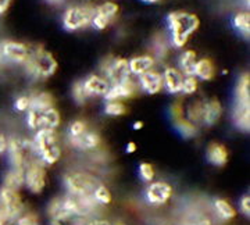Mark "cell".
<instances>
[{"mask_svg": "<svg viewBox=\"0 0 250 225\" xmlns=\"http://www.w3.org/2000/svg\"><path fill=\"white\" fill-rule=\"evenodd\" d=\"M167 25L170 29L171 43L177 49L187 45L189 38L193 35L200 25V20L196 14L188 11H171L167 16Z\"/></svg>", "mask_w": 250, "mask_h": 225, "instance_id": "cell-1", "label": "cell"}, {"mask_svg": "<svg viewBox=\"0 0 250 225\" xmlns=\"http://www.w3.org/2000/svg\"><path fill=\"white\" fill-rule=\"evenodd\" d=\"M36 159L45 165H53L62 157L59 135L53 129H39L32 139Z\"/></svg>", "mask_w": 250, "mask_h": 225, "instance_id": "cell-2", "label": "cell"}, {"mask_svg": "<svg viewBox=\"0 0 250 225\" xmlns=\"http://www.w3.org/2000/svg\"><path fill=\"white\" fill-rule=\"evenodd\" d=\"M27 74L38 81H43L50 77H53L57 71V60L50 52H47L42 46H38L36 49L31 50L28 60L24 64Z\"/></svg>", "mask_w": 250, "mask_h": 225, "instance_id": "cell-3", "label": "cell"}, {"mask_svg": "<svg viewBox=\"0 0 250 225\" xmlns=\"http://www.w3.org/2000/svg\"><path fill=\"white\" fill-rule=\"evenodd\" d=\"M95 7L90 4H75L70 6L62 13V22L64 29L70 32H77L90 27Z\"/></svg>", "mask_w": 250, "mask_h": 225, "instance_id": "cell-4", "label": "cell"}, {"mask_svg": "<svg viewBox=\"0 0 250 225\" xmlns=\"http://www.w3.org/2000/svg\"><path fill=\"white\" fill-rule=\"evenodd\" d=\"M64 188L72 196H92L99 182L93 175L83 171H70L62 177Z\"/></svg>", "mask_w": 250, "mask_h": 225, "instance_id": "cell-5", "label": "cell"}, {"mask_svg": "<svg viewBox=\"0 0 250 225\" xmlns=\"http://www.w3.org/2000/svg\"><path fill=\"white\" fill-rule=\"evenodd\" d=\"M7 156L11 168L24 170L29 162L36 159L32 141L20 139V138H9L7 143Z\"/></svg>", "mask_w": 250, "mask_h": 225, "instance_id": "cell-6", "label": "cell"}, {"mask_svg": "<svg viewBox=\"0 0 250 225\" xmlns=\"http://www.w3.org/2000/svg\"><path fill=\"white\" fill-rule=\"evenodd\" d=\"M27 125L29 129H34V131H39V129L56 131L60 125V113L56 107L46 108V110L28 108Z\"/></svg>", "mask_w": 250, "mask_h": 225, "instance_id": "cell-7", "label": "cell"}, {"mask_svg": "<svg viewBox=\"0 0 250 225\" xmlns=\"http://www.w3.org/2000/svg\"><path fill=\"white\" fill-rule=\"evenodd\" d=\"M100 68L104 74V78L110 83V86L121 83L131 78L128 60L124 57H107L102 61Z\"/></svg>", "mask_w": 250, "mask_h": 225, "instance_id": "cell-8", "label": "cell"}, {"mask_svg": "<svg viewBox=\"0 0 250 225\" xmlns=\"http://www.w3.org/2000/svg\"><path fill=\"white\" fill-rule=\"evenodd\" d=\"M24 186L31 193H42L46 186V165L38 159L27 164L24 168Z\"/></svg>", "mask_w": 250, "mask_h": 225, "instance_id": "cell-9", "label": "cell"}, {"mask_svg": "<svg viewBox=\"0 0 250 225\" xmlns=\"http://www.w3.org/2000/svg\"><path fill=\"white\" fill-rule=\"evenodd\" d=\"M0 207L13 223L25 211V205L20 192L6 186L0 188Z\"/></svg>", "mask_w": 250, "mask_h": 225, "instance_id": "cell-10", "label": "cell"}, {"mask_svg": "<svg viewBox=\"0 0 250 225\" xmlns=\"http://www.w3.org/2000/svg\"><path fill=\"white\" fill-rule=\"evenodd\" d=\"M0 54L3 60L24 65L31 54V49L25 43L18 41H4L0 45Z\"/></svg>", "mask_w": 250, "mask_h": 225, "instance_id": "cell-11", "label": "cell"}, {"mask_svg": "<svg viewBox=\"0 0 250 225\" xmlns=\"http://www.w3.org/2000/svg\"><path fill=\"white\" fill-rule=\"evenodd\" d=\"M120 13V6L114 1H104L98 7H95L93 18H92V27L98 31H103L116 20Z\"/></svg>", "mask_w": 250, "mask_h": 225, "instance_id": "cell-12", "label": "cell"}, {"mask_svg": "<svg viewBox=\"0 0 250 225\" xmlns=\"http://www.w3.org/2000/svg\"><path fill=\"white\" fill-rule=\"evenodd\" d=\"M172 193H174V189L168 182L156 181V182H150V185L147 186V189L145 192V198H146V202L152 206H163L170 202Z\"/></svg>", "mask_w": 250, "mask_h": 225, "instance_id": "cell-13", "label": "cell"}, {"mask_svg": "<svg viewBox=\"0 0 250 225\" xmlns=\"http://www.w3.org/2000/svg\"><path fill=\"white\" fill-rule=\"evenodd\" d=\"M136 90H138V85L135 83L132 78H129V80L121 82V83L111 85L108 88L107 93L104 95V99L107 100V102H111V100L123 102V100L134 98L135 95H136Z\"/></svg>", "mask_w": 250, "mask_h": 225, "instance_id": "cell-14", "label": "cell"}, {"mask_svg": "<svg viewBox=\"0 0 250 225\" xmlns=\"http://www.w3.org/2000/svg\"><path fill=\"white\" fill-rule=\"evenodd\" d=\"M83 88H85V92L89 98H93V96H103L107 93L108 88H110V83L108 81L102 77V75H98V74H90L88 75L83 81Z\"/></svg>", "mask_w": 250, "mask_h": 225, "instance_id": "cell-15", "label": "cell"}, {"mask_svg": "<svg viewBox=\"0 0 250 225\" xmlns=\"http://www.w3.org/2000/svg\"><path fill=\"white\" fill-rule=\"evenodd\" d=\"M138 78H139L138 83H139L141 89L143 92H146L147 95H157L163 89V75H161V72L150 70V71L142 74Z\"/></svg>", "mask_w": 250, "mask_h": 225, "instance_id": "cell-16", "label": "cell"}, {"mask_svg": "<svg viewBox=\"0 0 250 225\" xmlns=\"http://www.w3.org/2000/svg\"><path fill=\"white\" fill-rule=\"evenodd\" d=\"M163 75V88H166L171 95H178L182 90V82H184V75L178 68L174 67H167Z\"/></svg>", "mask_w": 250, "mask_h": 225, "instance_id": "cell-17", "label": "cell"}, {"mask_svg": "<svg viewBox=\"0 0 250 225\" xmlns=\"http://www.w3.org/2000/svg\"><path fill=\"white\" fill-rule=\"evenodd\" d=\"M70 142L74 147L83 150V152H90V150H95L96 147H99V144L102 142L100 135H99L96 131L93 129H86L83 134H81L80 136L70 139Z\"/></svg>", "mask_w": 250, "mask_h": 225, "instance_id": "cell-18", "label": "cell"}, {"mask_svg": "<svg viewBox=\"0 0 250 225\" xmlns=\"http://www.w3.org/2000/svg\"><path fill=\"white\" fill-rule=\"evenodd\" d=\"M228 149L220 142H211L206 149V157L207 162L215 167H224L228 162Z\"/></svg>", "mask_w": 250, "mask_h": 225, "instance_id": "cell-19", "label": "cell"}, {"mask_svg": "<svg viewBox=\"0 0 250 225\" xmlns=\"http://www.w3.org/2000/svg\"><path fill=\"white\" fill-rule=\"evenodd\" d=\"M221 116H223V104L220 103V100H206L205 106H203L202 124H205L207 126L214 125V124H217L220 121Z\"/></svg>", "mask_w": 250, "mask_h": 225, "instance_id": "cell-20", "label": "cell"}, {"mask_svg": "<svg viewBox=\"0 0 250 225\" xmlns=\"http://www.w3.org/2000/svg\"><path fill=\"white\" fill-rule=\"evenodd\" d=\"M154 57L150 54H141V56H135L131 60H128V67H129V72L131 75H136L141 77L145 72L150 71L154 67Z\"/></svg>", "mask_w": 250, "mask_h": 225, "instance_id": "cell-21", "label": "cell"}, {"mask_svg": "<svg viewBox=\"0 0 250 225\" xmlns=\"http://www.w3.org/2000/svg\"><path fill=\"white\" fill-rule=\"evenodd\" d=\"M235 104L236 106H250V75L243 72L235 88Z\"/></svg>", "mask_w": 250, "mask_h": 225, "instance_id": "cell-22", "label": "cell"}, {"mask_svg": "<svg viewBox=\"0 0 250 225\" xmlns=\"http://www.w3.org/2000/svg\"><path fill=\"white\" fill-rule=\"evenodd\" d=\"M232 121L242 132H249L250 129V106H233Z\"/></svg>", "mask_w": 250, "mask_h": 225, "instance_id": "cell-23", "label": "cell"}, {"mask_svg": "<svg viewBox=\"0 0 250 225\" xmlns=\"http://www.w3.org/2000/svg\"><path fill=\"white\" fill-rule=\"evenodd\" d=\"M193 77L202 81H210L214 77V64L210 59H200L197 60L193 68Z\"/></svg>", "mask_w": 250, "mask_h": 225, "instance_id": "cell-24", "label": "cell"}, {"mask_svg": "<svg viewBox=\"0 0 250 225\" xmlns=\"http://www.w3.org/2000/svg\"><path fill=\"white\" fill-rule=\"evenodd\" d=\"M213 207L217 217L223 221H231L236 216V210L233 208V206L225 199L217 198L213 202Z\"/></svg>", "mask_w": 250, "mask_h": 225, "instance_id": "cell-25", "label": "cell"}, {"mask_svg": "<svg viewBox=\"0 0 250 225\" xmlns=\"http://www.w3.org/2000/svg\"><path fill=\"white\" fill-rule=\"evenodd\" d=\"M197 61V56L195 50H185L182 52L178 59L179 71L182 72L184 77L193 75V68Z\"/></svg>", "mask_w": 250, "mask_h": 225, "instance_id": "cell-26", "label": "cell"}, {"mask_svg": "<svg viewBox=\"0 0 250 225\" xmlns=\"http://www.w3.org/2000/svg\"><path fill=\"white\" fill-rule=\"evenodd\" d=\"M203 106H205V100H195V102L189 103L188 107L184 110V117L187 118L189 123L195 124V125L202 124Z\"/></svg>", "mask_w": 250, "mask_h": 225, "instance_id": "cell-27", "label": "cell"}, {"mask_svg": "<svg viewBox=\"0 0 250 225\" xmlns=\"http://www.w3.org/2000/svg\"><path fill=\"white\" fill-rule=\"evenodd\" d=\"M1 186H6V188L14 190L21 189L24 186V170L10 168L3 177V185Z\"/></svg>", "mask_w": 250, "mask_h": 225, "instance_id": "cell-28", "label": "cell"}, {"mask_svg": "<svg viewBox=\"0 0 250 225\" xmlns=\"http://www.w3.org/2000/svg\"><path fill=\"white\" fill-rule=\"evenodd\" d=\"M56 107V102L54 98L47 93V92H38L31 95V104L29 108H34V110H46V108Z\"/></svg>", "mask_w": 250, "mask_h": 225, "instance_id": "cell-29", "label": "cell"}, {"mask_svg": "<svg viewBox=\"0 0 250 225\" xmlns=\"http://www.w3.org/2000/svg\"><path fill=\"white\" fill-rule=\"evenodd\" d=\"M233 27L235 29L243 35L245 38H249L250 35V14L248 11H239L233 16Z\"/></svg>", "mask_w": 250, "mask_h": 225, "instance_id": "cell-30", "label": "cell"}, {"mask_svg": "<svg viewBox=\"0 0 250 225\" xmlns=\"http://www.w3.org/2000/svg\"><path fill=\"white\" fill-rule=\"evenodd\" d=\"M174 125H175L177 131L179 132V135L182 136V138H185V139L195 138V136L197 135V132H199L197 125L192 124V123H189L185 117L175 120V121H174Z\"/></svg>", "mask_w": 250, "mask_h": 225, "instance_id": "cell-31", "label": "cell"}, {"mask_svg": "<svg viewBox=\"0 0 250 225\" xmlns=\"http://www.w3.org/2000/svg\"><path fill=\"white\" fill-rule=\"evenodd\" d=\"M92 198L96 202V205H102V206H107V205L111 203V200H113L111 192L103 184H99L98 186L95 188L93 193H92Z\"/></svg>", "mask_w": 250, "mask_h": 225, "instance_id": "cell-32", "label": "cell"}, {"mask_svg": "<svg viewBox=\"0 0 250 225\" xmlns=\"http://www.w3.org/2000/svg\"><path fill=\"white\" fill-rule=\"evenodd\" d=\"M125 113H126V107L123 102L111 100V102H107L104 106V114H107L110 117H120V116H124Z\"/></svg>", "mask_w": 250, "mask_h": 225, "instance_id": "cell-33", "label": "cell"}, {"mask_svg": "<svg viewBox=\"0 0 250 225\" xmlns=\"http://www.w3.org/2000/svg\"><path fill=\"white\" fill-rule=\"evenodd\" d=\"M71 96L77 104H85L86 100L89 99V96H88L86 92H85V88H83L82 81L74 82V85L71 86Z\"/></svg>", "mask_w": 250, "mask_h": 225, "instance_id": "cell-34", "label": "cell"}, {"mask_svg": "<svg viewBox=\"0 0 250 225\" xmlns=\"http://www.w3.org/2000/svg\"><path fill=\"white\" fill-rule=\"evenodd\" d=\"M199 88V81L196 77L189 75V77H184V82H182V90L181 93L184 95H195Z\"/></svg>", "mask_w": 250, "mask_h": 225, "instance_id": "cell-35", "label": "cell"}, {"mask_svg": "<svg viewBox=\"0 0 250 225\" xmlns=\"http://www.w3.org/2000/svg\"><path fill=\"white\" fill-rule=\"evenodd\" d=\"M88 128H89V126H88V124H86L83 120H75V121H72L71 124H70V126H68V138H70V139H74V138L80 136L81 134H83Z\"/></svg>", "mask_w": 250, "mask_h": 225, "instance_id": "cell-36", "label": "cell"}, {"mask_svg": "<svg viewBox=\"0 0 250 225\" xmlns=\"http://www.w3.org/2000/svg\"><path fill=\"white\" fill-rule=\"evenodd\" d=\"M138 174H139V177L143 182H153L154 175H156L154 168L150 163H141L139 168H138Z\"/></svg>", "mask_w": 250, "mask_h": 225, "instance_id": "cell-37", "label": "cell"}, {"mask_svg": "<svg viewBox=\"0 0 250 225\" xmlns=\"http://www.w3.org/2000/svg\"><path fill=\"white\" fill-rule=\"evenodd\" d=\"M14 223L16 225H41L39 217L34 211H24Z\"/></svg>", "mask_w": 250, "mask_h": 225, "instance_id": "cell-38", "label": "cell"}, {"mask_svg": "<svg viewBox=\"0 0 250 225\" xmlns=\"http://www.w3.org/2000/svg\"><path fill=\"white\" fill-rule=\"evenodd\" d=\"M31 104V96L29 95H21L14 100V110L18 113H27Z\"/></svg>", "mask_w": 250, "mask_h": 225, "instance_id": "cell-39", "label": "cell"}, {"mask_svg": "<svg viewBox=\"0 0 250 225\" xmlns=\"http://www.w3.org/2000/svg\"><path fill=\"white\" fill-rule=\"evenodd\" d=\"M211 220L206 216H192L187 218L181 225H211Z\"/></svg>", "mask_w": 250, "mask_h": 225, "instance_id": "cell-40", "label": "cell"}, {"mask_svg": "<svg viewBox=\"0 0 250 225\" xmlns=\"http://www.w3.org/2000/svg\"><path fill=\"white\" fill-rule=\"evenodd\" d=\"M170 116L172 118V121L178 120V118L184 117V106L181 102H175L174 104H171L170 107Z\"/></svg>", "mask_w": 250, "mask_h": 225, "instance_id": "cell-41", "label": "cell"}, {"mask_svg": "<svg viewBox=\"0 0 250 225\" xmlns=\"http://www.w3.org/2000/svg\"><path fill=\"white\" fill-rule=\"evenodd\" d=\"M239 210L245 217L250 216V196L249 195H245L242 196L239 200Z\"/></svg>", "mask_w": 250, "mask_h": 225, "instance_id": "cell-42", "label": "cell"}, {"mask_svg": "<svg viewBox=\"0 0 250 225\" xmlns=\"http://www.w3.org/2000/svg\"><path fill=\"white\" fill-rule=\"evenodd\" d=\"M7 143H9V138L3 132H0V156L7 152Z\"/></svg>", "mask_w": 250, "mask_h": 225, "instance_id": "cell-43", "label": "cell"}, {"mask_svg": "<svg viewBox=\"0 0 250 225\" xmlns=\"http://www.w3.org/2000/svg\"><path fill=\"white\" fill-rule=\"evenodd\" d=\"M85 225H125L120 221H116V223H108V221H104V220H92L89 223H86Z\"/></svg>", "mask_w": 250, "mask_h": 225, "instance_id": "cell-44", "label": "cell"}, {"mask_svg": "<svg viewBox=\"0 0 250 225\" xmlns=\"http://www.w3.org/2000/svg\"><path fill=\"white\" fill-rule=\"evenodd\" d=\"M13 224V221L10 220L9 217L6 216V213L1 210V207H0V225H11Z\"/></svg>", "mask_w": 250, "mask_h": 225, "instance_id": "cell-45", "label": "cell"}, {"mask_svg": "<svg viewBox=\"0 0 250 225\" xmlns=\"http://www.w3.org/2000/svg\"><path fill=\"white\" fill-rule=\"evenodd\" d=\"M11 0H0V16H3L9 10Z\"/></svg>", "mask_w": 250, "mask_h": 225, "instance_id": "cell-46", "label": "cell"}, {"mask_svg": "<svg viewBox=\"0 0 250 225\" xmlns=\"http://www.w3.org/2000/svg\"><path fill=\"white\" fill-rule=\"evenodd\" d=\"M136 149H138V146H136L135 142H128L126 146H125V152H126L128 154L135 153V152H136Z\"/></svg>", "mask_w": 250, "mask_h": 225, "instance_id": "cell-47", "label": "cell"}, {"mask_svg": "<svg viewBox=\"0 0 250 225\" xmlns=\"http://www.w3.org/2000/svg\"><path fill=\"white\" fill-rule=\"evenodd\" d=\"M49 4H53V6H59V4H62L65 0H46Z\"/></svg>", "mask_w": 250, "mask_h": 225, "instance_id": "cell-48", "label": "cell"}, {"mask_svg": "<svg viewBox=\"0 0 250 225\" xmlns=\"http://www.w3.org/2000/svg\"><path fill=\"white\" fill-rule=\"evenodd\" d=\"M142 128H143L142 121H136V123H134V129H135V131H139V129H142Z\"/></svg>", "mask_w": 250, "mask_h": 225, "instance_id": "cell-49", "label": "cell"}, {"mask_svg": "<svg viewBox=\"0 0 250 225\" xmlns=\"http://www.w3.org/2000/svg\"><path fill=\"white\" fill-rule=\"evenodd\" d=\"M145 3H149V4H152V3H157V1H160V0H142Z\"/></svg>", "mask_w": 250, "mask_h": 225, "instance_id": "cell-50", "label": "cell"}, {"mask_svg": "<svg viewBox=\"0 0 250 225\" xmlns=\"http://www.w3.org/2000/svg\"><path fill=\"white\" fill-rule=\"evenodd\" d=\"M3 61V57H1V54H0V63Z\"/></svg>", "mask_w": 250, "mask_h": 225, "instance_id": "cell-51", "label": "cell"}, {"mask_svg": "<svg viewBox=\"0 0 250 225\" xmlns=\"http://www.w3.org/2000/svg\"><path fill=\"white\" fill-rule=\"evenodd\" d=\"M164 225H171V224H164Z\"/></svg>", "mask_w": 250, "mask_h": 225, "instance_id": "cell-52", "label": "cell"}]
</instances>
